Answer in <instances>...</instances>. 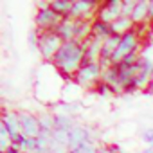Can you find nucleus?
<instances>
[{
	"instance_id": "f257e3e1",
	"label": "nucleus",
	"mask_w": 153,
	"mask_h": 153,
	"mask_svg": "<svg viewBox=\"0 0 153 153\" xmlns=\"http://www.w3.org/2000/svg\"><path fill=\"white\" fill-rule=\"evenodd\" d=\"M83 59H85L83 42L70 40V42H63L61 49L58 51V54L52 59V67L65 79H74V76L83 67Z\"/></svg>"
},
{
	"instance_id": "f03ea898",
	"label": "nucleus",
	"mask_w": 153,
	"mask_h": 153,
	"mask_svg": "<svg viewBox=\"0 0 153 153\" xmlns=\"http://www.w3.org/2000/svg\"><path fill=\"white\" fill-rule=\"evenodd\" d=\"M101 78H103L101 63H88L78 70V74L74 76V81H76V85H79L83 88H92V87L96 88L101 83Z\"/></svg>"
},
{
	"instance_id": "7ed1b4c3",
	"label": "nucleus",
	"mask_w": 153,
	"mask_h": 153,
	"mask_svg": "<svg viewBox=\"0 0 153 153\" xmlns=\"http://www.w3.org/2000/svg\"><path fill=\"white\" fill-rule=\"evenodd\" d=\"M139 47H140V40H139L137 29H133V31L123 34V36H121V43H119V47H117L114 58H112V65H119L126 56H130V54H133V52H139Z\"/></svg>"
},
{
	"instance_id": "20e7f679",
	"label": "nucleus",
	"mask_w": 153,
	"mask_h": 153,
	"mask_svg": "<svg viewBox=\"0 0 153 153\" xmlns=\"http://www.w3.org/2000/svg\"><path fill=\"white\" fill-rule=\"evenodd\" d=\"M63 45V40L58 36V33H52V31H47V33H42L40 34V43H38V52L40 56L43 58V61H51L54 59V56L58 54V51L61 49Z\"/></svg>"
},
{
	"instance_id": "39448f33",
	"label": "nucleus",
	"mask_w": 153,
	"mask_h": 153,
	"mask_svg": "<svg viewBox=\"0 0 153 153\" xmlns=\"http://www.w3.org/2000/svg\"><path fill=\"white\" fill-rule=\"evenodd\" d=\"M99 6L101 4L96 2V0H74L70 18H74V20H92V16L96 18V13H97Z\"/></svg>"
},
{
	"instance_id": "423d86ee",
	"label": "nucleus",
	"mask_w": 153,
	"mask_h": 153,
	"mask_svg": "<svg viewBox=\"0 0 153 153\" xmlns=\"http://www.w3.org/2000/svg\"><path fill=\"white\" fill-rule=\"evenodd\" d=\"M61 20L63 18L59 15H56L49 7V9H43V11H36V15H34V27L40 29L42 33H47V31L56 33V29L61 24Z\"/></svg>"
},
{
	"instance_id": "0eeeda50",
	"label": "nucleus",
	"mask_w": 153,
	"mask_h": 153,
	"mask_svg": "<svg viewBox=\"0 0 153 153\" xmlns=\"http://www.w3.org/2000/svg\"><path fill=\"white\" fill-rule=\"evenodd\" d=\"M121 16H123V0H108V2L99 6L96 13V18L106 24H114Z\"/></svg>"
},
{
	"instance_id": "6e6552de",
	"label": "nucleus",
	"mask_w": 153,
	"mask_h": 153,
	"mask_svg": "<svg viewBox=\"0 0 153 153\" xmlns=\"http://www.w3.org/2000/svg\"><path fill=\"white\" fill-rule=\"evenodd\" d=\"M20 117V128H22V135L31 137V139H38L42 135V126H40V117L31 114V112H18Z\"/></svg>"
},
{
	"instance_id": "1a4fd4ad",
	"label": "nucleus",
	"mask_w": 153,
	"mask_h": 153,
	"mask_svg": "<svg viewBox=\"0 0 153 153\" xmlns=\"http://www.w3.org/2000/svg\"><path fill=\"white\" fill-rule=\"evenodd\" d=\"M90 140H94V131H92V128H88V126H76L72 131H70V137H68V149H72V148H78V146H81V144H85V142H90Z\"/></svg>"
},
{
	"instance_id": "9d476101",
	"label": "nucleus",
	"mask_w": 153,
	"mask_h": 153,
	"mask_svg": "<svg viewBox=\"0 0 153 153\" xmlns=\"http://www.w3.org/2000/svg\"><path fill=\"white\" fill-rule=\"evenodd\" d=\"M83 47H85V59H83V65H88V63H99L101 49H103V42L92 36V38H88L87 42H83Z\"/></svg>"
},
{
	"instance_id": "9b49d317",
	"label": "nucleus",
	"mask_w": 153,
	"mask_h": 153,
	"mask_svg": "<svg viewBox=\"0 0 153 153\" xmlns=\"http://www.w3.org/2000/svg\"><path fill=\"white\" fill-rule=\"evenodd\" d=\"M0 123H2L9 135H11V140L15 142L20 135H22V128H20V117H18V112H4L2 117H0Z\"/></svg>"
},
{
	"instance_id": "f8f14e48",
	"label": "nucleus",
	"mask_w": 153,
	"mask_h": 153,
	"mask_svg": "<svg viewBox=\"0 0 153 153\" xmlns=\"http://www.w3.org/2000/svg\"><path fill=\"white\" fill-rule=\"evenodd\" d=\"M101 81L106 83V85H110L115 94H123L121 85H119V68H117V65H110V67L103 68V78H101Z\"/></svg>"
},
{
	"instance_id": "ddd939ff",
	"label": "nucleus",
	"mask_w": 153,
	"mask_h": 153,
	"mask_svg": "<svg viewBox=\"0 0 153 153\" xmlns=\"http://www.w3.org/2000/svg\"><path fill=\"white\" fill-rule=\"evenodd\" d=\"M76 25H78V22H76L74 18H63L61 24L58 25L56 33H58V36H59L63 42L76 40Z\"/></svg>"
},
{
	"instance_id": "4468645a",
	"label": "nucleus",
	"mask_w": 153,
	"mask_h": 153,
	"mask_svg": "<svg viewBox=\"0 0 153 153\" xmlns=\"http://www.w3.org/2000/svg\"><path fill=\"white\" fill-rule=\"evenodd\" d=\"M76 126V121L70 114H54V131H67L70 133Z\"/></svg>"
},
{
	"instance_id": "2eb2a0df",
	"label": "nucleus",
	"mask_w": 153,
	"mask_h": 153,
	"mask_svg": "<svg viewBox=\"0 0 153 153\" xmlns=\"http://www.w3.org/2000/svg\"><path fill=\"white\" fill-rule=\"evenodd\" d=\"M76 40L87 42L88 38L94 36V20H76Z\"/></svg>"
},
{
	"instance_id": "dca6fc26",
	"label": "nucleus",
	"mask_w": 153,
	"mask_h": 153,
	"mask_svg": "<svg viewBox=\"0 0 153 153\" xmlns=\"http://www.w3.org/2000/svg\"><path fill=\"white\" fill-rule=\"evenodd\" d=\"M148 4H149V0H137L135 11L131 15V22L135 24V27L148 22Z\"/></svg>"
},
{
	"instance_id": "f3484780",
	"label": "nucleus",
	"mask_w": 153,
	"mask_h": 153,
	"mask_svg": "<svg viewBox=\"0 0 153 153\" xmlns=\"http://www.w3.org/2000/svg\"><path fill=\"white\" fill-rule=\"evenodd\" d=\"M114 36V29H112V24H106V22H101L97 18H94V38L105 42L108 38Z\"/></svg>"
},
{
	"instance_id": "a211bd4d",
	"label": "nucleus",
	"mask_w": 153,
	"mask_h": 153,
	"mask_svg": "<svg viewBox=\"0 0 153 153\" xmlns=\"http://www.w3.org/2000/svg\"><path fill=\"white\" fill-rule=\"evenodd\" d=\"M72 4L74 2H70V0H51V9L61 18H70Z\"/></svg>"
},
{
	"instance_id": "6ab92c4d",
	"label": "nucleus",
	"mask_w": 153,
	"mask_h": 153,
	"mask_svg": "<svg viewBox=\"0 0 153 153\" xmlns=\"http://www.w3.org/2000/svg\"><path fill=\"white\" fill-rule=\"evenodd\" d=\"M112 29H114V34H117V36H123V34H126V33L133 31V29H135V24L131 22V18L121 16L119 20H115V22L112 24Z\"/></svg>"
},
{
	"instance_id": "aec40b11",
	"label": "nucleus",
	"mask_w": 153,
	"mask_h": 153,
	"mask_svg": "<svg viewBox=\"0 0 153 153\" xmlns=\"http://www.w3.org/2000/svg\"><path fill=\"white\" fill-rule=\"evenodd\" d=\"M22 153H31V151H34L36 148H38V144H36V139H31V137H25V135H20L15 142H13Z\"/></svg>"
},
{
	"instance_id": "412c9836",
	"label": "nucleus",
	"mask_w": 153,
	"mask_h": 153,
	"mask_svg": "<svg viewBox=\"0 0 153 153\" xmlns=\"http://www.w3.org/2000/svg\"><path fill=\"white\" fill-rule=\"evenodd\" d=\"M40 126H42V133H54V114L40 115Z\"/></svg>"
},
{
	"instance_id": "4be33fe9",
	"label": "nucleus",
	"mask_w": 153,
	"mask_h": 153,
	"mask_svg": "<svg viewBox=\"0 0 153 153\" xmlns=\"http://www.w3.org/2000/svg\"><path fill=\"white\" fill-rule=\"evenodd\" d=\"M68 153H99V146L96 144V140H90V142H85L78 148L68 149Z\"/></svg>"
},
{
	"instance_id": "5701e85b",
	"label": "nucleus",
	"mask_w": 153,
	"mask_h": 153,
	"mask_svg": "<svg viewBox=\"0 0 153 153\" xmlns=\"http://www.w3.org/2000/svg\"><path fill=\"white\" fill-rule=\"evenodd\" d=\"M40 34H42V31H40V29H36V27L29 31L27 42H29V47H31V51H33V52H36V51H38V43H40Z\"/></svg>"
},
{
	"instance_id": "b1692460",
	"label": "nucleus",
	"mask_w": 153,
	"mask_h": 153,
	"mask_svg": "<svg viewBox=\"0 0 153 153\" xmlns=\"http://www.w3.org/2000/svg\"><path fill=\"white\" fill-rule=\"evenodd\" d=\"M135 6H137V0H123V16L131 18V15L135 11Z\"/></svg>"
},
{
	"instance_id": "393cba45",
	"label": "nucleus",
	"mask_w": 153,
	"mask_h": 153,
	"mask_svg": "<svg viewBox=\"0 0 153 153\" xmlns=\"http://www.w3.org/2000/svg\"><path fill=\"white\" fill-rule=\"evenodd\" d=\"M96 92L99 94V96H103V97H106V96H112V94H115L114 90H112V87L110 85H106V83H99L97 87H96Z\"/></svg>"
},
{
	"instance_id": "a878e982",
	"label": "nucleus",
	"mask_w": 153,
	"mask_h": 153,
	"mask_svg": "<svg viewBox=\"0 0 153 153\" xmlns=\"http://www.w3.org/2000/svg\"><path fill=\"white\" fill-rule=\"evenodd\" d=\"M142 140H144L148 146H151V144H153V128H148V130H144V131H142Z\"/></svg>"
},
{
	"instance_id": "bb28decb",
	"label": "nucleus",
	"mask_w": 153,
	"mask_h": 153,
	"mask_svg": "<svg viewBox=\"0 0 153 153\" xmlns=\"http://www.w3.org/2000/svg\"><path fill=\"white\" fill-rule=\"evenodd\" d=\"M148 22H153V0H149L148 4Z\"/></svg>"
},
{
	"instance_id": "cd10ccee",
	"label": "nucleus",
	"mask_w": 153,
	"mask_h": 153,
	"mask_svg": "<svg viewBox=\"0 0 153 153\" xmlns=\"http://www.w3.org/2000/svg\"><path fill=\"white\" fill-rule=\"evenodd\" d=\"M99 153H114L110 146H99Z\"/></svg>"
},
{
	"instance_id": "c85d7f7f",
	"label": "nucleus",
	"mask_w": 153,
	"mask_h": 153,
	"mask_svg": "<svg viewBox=\"0 0 153 153\" xmlns=\"http://www.w3.org/2000/svg\"><path fill=\"white\" fill-rule=\"evenodd\" d=\"M6 153H22V151H20V149H18V148H16V146L13 144V146H11V148H9V149H7Z\"/></svg>"
},
{
	"instance_id": "c756f323",
	"label": "nucleus",
	"mask_w": 153,
	"mask_h": 153,
	"mask_svg": "<svg viewBox=\"0 0 153 153\" xmlns=\"http://www.w3.org/2000/svg\"><path fill=\"white\" fill-rule=\"evenodd\" d=\"M142 153H153V144H151V146H146Z\"/></svg>"
},
{
	"instance_id": "7c9ffc66",
	"label": "nucleus",
	"mask_w": 153,
	"mask_h": 153,
	"mask_svg": "<svg viewBox=\"0 0 153 153\" xmlns=\"http://www.w3.org/2000/svg\"><path fill=\"white\" fill-rule=\"evenodd\" d=\"M149 87H151V90H153V79H151V83H149Z\"/></svg>"
}]
</instances>
